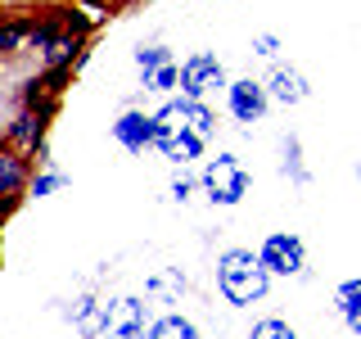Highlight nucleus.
Listing matches in <instances>:
<instances>
[{
  "mask_svg": "<svg viewBox=\"0 0 361 339\" xmlns=\"http://www.w3.org/2000/svg\"><path fill=\"white\" fill-rule=\"evenodd\" d=\"M154 145L163 150L172 163L185 167L190 158H199L203 154V145L212 141V127H217V118H212V109L208 105H199V100H167L163 109L154 113Z\"/></svg>",
  "mask_w": 361,
  "mask_h": 339,
  "instance_id": "nucleus-1",
  "label": "nucleus"
},
{
  "mask_svg": "<svg viewBox=\"0 0 361 339\" xmlns=\"http://www.w3.org/2000/svg\"><path fill=\"white\" fill-rule=\"evenodd\" d=\"M217 290L226 294L231 308H248V303H262L271 290V271L262 267V258L253 249H226L217 258Z\"/></svg>",
  "mask_w": 361,
  "mask_h": 339,
  "instance_id": "nucleus-2",
  "label": "nucleus"
},
{
  "mask_svg": "<svg viewBox=\"0 0 361 339\" xmlns=\"http://www.w3.org/2000/svg\"><path fill=\"white\" fill-rule=\"evenodd\" d=\"M199 186H203V195H208L212 203L231 208V203H240V199H244V190H248V172H244V163H240L235 154H217V158H208V163H203Z\"/></svg>",
  "mask_w": 361,
  "mask_h": 339,
  "instance_id": "nucleus-3",
  "label": "nucleus"
},
{
  "mask_svg": "<svg viewBox=\"0 0 361 339\" xmlns=\"http://www.w3.org/2000/svg\"><path fill=\"white\" fill-rule=\"evenodd\" d=\"M221 86H231V82H226L217 54L199 50V54H190V59L180 64V95H185V100H199V105H203V100L217 95Z\"/></svg>",
  "mask_w": 361,
  "mask_h": 339,
  "instance_id": "nucleus-4",
  "label": "nucleus"
},
{
  "mask_svg": "<svg viewBox=\"0 0 361 339\" xmlns=\"http://www.w3.org/2000/svg\"><path fill=\"white\" fill-rule=\"evenodd\" d=\"M257 258H262V267L271 276H302V267H307V249H302V240L289 235V231L267 235L262 249H257Z\"/></svg>",
  "mask_w": 361,
  "mask_h": 339,
  "instance_id": "nucleus-5",
  "label": "nucleus"
},
{
  "mask_svg": "<svg viewBox=\"0 0 361 339\" xmlns=\"http://www.w3.org/2000/svg\"><path fill=\"white\" fill-rule=\"evenodd\" d=\"M226 105H231L235 122H262L267 118V105H271L267 82H253V77L231 82V86H226Z\"/></svg>",
  "mask_w": 361,
  "mask_h": 339,
  "instance_id": "nucleus-6",
  "label": "nucleus"
},
{
  "mask_svg": "<svg viewBox=\"0 0 361 339\" xmlns=\"http://www.w3.org/2000/svg\"><path fill=\"white\" fill-rule=\"evenodd\" d=\"M145 321H149V303L131 299V294H122V299L109 303V335L113 339H140Z\"/></svg>",
  "mask_w": 361,
  "mask_h": 339,
  "instance_id": "nucleus-7",
  "label": "nucleus"
},
{
  "mask_svg": "<svg viewBox=\"0 0 361 339\" xmlns=\"http://www.w3.org/2000/svg\"><path fill=\"white\" fill-rule=\"evenodd\" d=\"M154 136H158V127H154V113L127 109L118 122H113V141H118L122 150H131V154H145V150L154 145Z\"/></svg>",
  "mask_w": 361,
  "mask_h": 339,
  "instance_id": "nucleus-8",
  "label": "nucleus"
},
{
  "mask_svg": "<svg viewBox=\"0 0 361 339\" xmlns=\"http://www.w3.org/2000/svg\"><path fill=\"white\" fill-rule=\"evenodd\" d=\"M45 118H50V109L27 105L14 122H9V141H14V150H18V154H32V150L41 145V136H45Z\"/></svg>",
  "mask_w": 361,
  "mask_h": 339,
  "instance_id": "nucleus-9",
  "label": "nucleus"
},
{
  "mask_svg": "<svg viewBox=\"0 0 361 339\" xmlns=\"http://www.w3.org/2000/svg\"><path fill=\"white\" fill-rule=\"evenodd\" d=\"M267 95L280 100V105H302V100L312 95V86H307V77H302L298 68H285V64H280L276 73L267 77Z\"/></svg>",
  "mask_w": 361,
  "mask_h": 339,
  "instance_id": "nucleus-10",
  "label": "nucleus"
},
{
  "mask_svg": "<svg viewBox=\"0 0 361 339\" xmlns=\"http://www.w3.org/2000/svg\"><path fill=\"white\" fill-rule=\"evenodd\" d=\"M27 190V163L18 150H0V203H14Z\"/></svg>",
  "mask_w": 361,
  "mask_h": 339,
  "instance_id": "nucleus-11",
  "label": "nucleus"
},
{
  "mask_svg": "<svg viewBox=\"0 0 361 339\" xmlns=\"http://www.w3.org/2000/svg\"><path fill=\"white\" fill-rule=\"evenodd\" d=\"M73 326L82 331V339H99V335H109V303L77 299V308H73Z\"/></svg>",
  "mask_w": 361,
  "mask_h": 339,
  "instance_id": "nucleus-12",
  "label": "nucleus"
},
{
  "mask_svg": "<svg viewBox=\"0 0 361 339\" xmlns=\"http://www.w3.org/2000/svg\"><path fill=\"white\" fill-rule=\"evenodd\" d=\"M334 308H338V316L348 321V331L361 335V276L343 280V285L334 290Z\"/></svg>",
  "mask_w": 361,
  "mask_h": 339,
  "instance_id": "nucleus-13",
  "label": "nucleus"
},
{
  "mask_svg": "<svg viewBox=\"0 0 361 339\" xmlns=\"http://www.w3.org/2000/svg\"><path fill=\"white\" fill-rule=\"evenodd\" d=\"M149 339H199V326L180 312H167L149 326Z\"/></svg>",
  "mask_w": 361,
  "mask_h": 339,
  "instance_id": "nucleus-14",
  "label": "nucleus"
},
{
  "mask_svg": "<svg viewBox=\"0 0 361 339\" xmlns=\"http://www.w3.org/2000/svg\"><path fill=\"white\" fill-rule=\"evenodd\" d=\"M149 294L176 303L180 294H185V276H180V271H154V276H149Z\"/></svg>",
  "mask_w": 361,
  "mask_h": 339,
  "instance_id": "nucleus-15",
  "label": "nucleus"
},
{
  "mask_svg": "<svg viewBox=\"0 0 361 339\" xmlns=\"http://www.w3.org/2000/svg\"><path fill=\"white\" fill-rule=\"evenodd\" d=\"M82 50V41H77V32H68V37H54L50 45H45V64L54 68V73H59V68L73 59V54Z\"/></svg>",
  "mask_w": 361,
  "mask_h": 339,
  "instance_id": "nucleus-16",
  "label": "nucleus"
},
{
  "mask_svg": "<svg viewBox=\"0 0 361 339\" xmlns=\"http://www.w3.org/2000/svg\"><path fill=\"white\" fill-rule=\"evenodd\" d=\"M180 86V64H163V68H154L149 77H145V90H158V95H167V90H176Z\"/></svg>",
  "mask_w": 361,
  "mask_h": 339,
  "instance_id": "nucleus-17",
  "label": "nucleus"
},
{
  "mask_svg": "<svg viewBox=\"0 0 361 339\" xmlns=\"http://www.w3.org/2000/svg\"><path fill=\"white\" fill-rule=\"evenodd\" d=\"M248 339H298V331L289 321H280V316H262V321H253Z\"/></svg>",
  "mask_w": 361,
  "mask_h": 339,
  "instance_id": "nucleus-18",
  "label": "nucleus"
},
{
  "mask_svg": "<svg viewBox=\"0 0 361 339\" xmlns=\"http://www.w3.org/2000/svg\"><path fill=\"white\" fill-rule=\"evenodd\" d=\"M163 64H172V54H167L163 45H140V50H135V68H140L145 77H149L154 68H163Z\"/></svg>",
  "mask_w": 361,
  "mask_h": 339,
  "instance_id": "nucleus-19",
  "label": "nucleus"
},
{
  "mask_svg": "<svg viewBox=\"0 0 361 339\" xmlns=\"http://www.w3.org/2000/svg\"><path fill=\"white\" fill-rule=\"evenodd\" d=\"M59 186H63V177H59V172H41L37 181H32V195H37V199H45V195H54Z\"/></svg>",
  "mask_w": 361,
  "mask_h": 339,
  "instance_id": "nucleus-20",
  "label": "nucleus"
},
{
  "mask_svg": "<svg viewBox=\"0 0 361 339\" xmlns=\"http://www.w3.org/2000/svg\"><path fill=\"white\" fill-rule=\"evenodd\" d=\"M190 195H195V181L180 172V177L172 181V199H176V203H190Z\"/></svg>",
  "mask_w": 361,
  "mask_h": 339,
  "instance_id": "nucleus-21",
  "label": "nucleus"
},
{
  "mask_svg": "<svg viewBox=\"0 0 361 339\" xmlns=\"http://www.w3.org/2000/svg\"><path fill=\"white\" fill-rule=\"evenodd\" d=\"M276 50H280V41L271 37V32H262V37H253V54H262V59H271Z\"/></svg>",
  "mask_w": 361,
  "mask_h": 339,
  "instance_id": "nucleus-22",
  "label": "nucleus"
},
{
  "mask_svg": "<svg viewBox=\"0 0 361 339\" xmlns=\"http://www.w3.org/2000/svg\"><path fill=\"white\" fill-rule=\"evenodd\" d=\"M285 167H293V181H302V177H307V172L298 167V141H293V136H289V145H285Z\"/></svg>",
  "mask_w": 361,
  "mask_h": 339,
  "instance_id": "nucleus-23",
  "label": "nucleus"
},
{
  "mask_svg": "<svg viewBox=\"0 0 361 339\" xmlns=\"http://www.w3.org/2000/svg\"><path fill=\"white\" fill-rule=\"evenodd\" d=\"M0 263H5V240H0Z\"/></svg>",
  "mask_w": 361,
  "mask_h": 339,
  "instance_id": "nucleus-24",
  "label": "nucleus"
}]
</instances>
